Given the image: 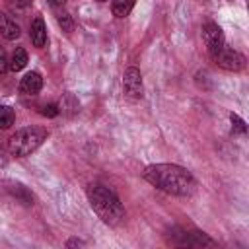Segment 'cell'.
<instances>
[{
  "label": "cell",
  "mask_w": 249,
  "mask_h": 249,
  "mask_svg": "<svg viewBox=\"0 0 249 249\" xmlns=\"http://www.w3.org/2000/svg\"><path fill=\"white\" fill-rule=\"evenodd\" d=\"M39 113H41L43 117H56V115H58V105H54V103H45V105L39 107Z\"/></svg>",
  "instance_id": "ac0fdd59"
},
{
  "label": "cell",
  "mask_w": 249,
  "mask_h": 249,
  "mask_svg": "<svg viewBox=\"0 0 249 249\" xmlns=\"http://www.w3.org/2000/svg\"><path fill=\"white\" fill-rule=\"evenodd\" d=\"M6 163H8V156H6L4 148L0 146V167H2V165H6Z\"/></svg>",
  "instance_id": "44dd1931"
},
{
  "label": "cell",
  "mask_w": 249,
  "mask_h": 249,
  "mask_svg": "<svg viewBox=\"0 0 249 249\" xmlns=\"http://www.w3.org/2000/svg\"><path fill=\"white\" fill-rule=\"evenodd\" d=\"M132 6H134V0H113V16L124 18L130 14Z\"/></svg>",
  "instance_id": "5bb4252c"
},
{
  "label": "cell",
  "mask_w": 249,
  "mask_h": 249,
  "mask_svg": "<svg viewBox=\"0 0 249 249\" xmlns=\"http://www.w3.org/2000/svg\"><path fill=\"white\" fill-rule=\"evenodd\" d=\"M86 243L82 241V239H68L66 241V247H84Z\"/></svg>",
  "instance_id": "ffe728a7"
},
{
  "label": "cell",
  "mask_w": 249,
  "mask_h": 249,
  "mask_svg": "<svg viewBox=\"0 0 249 249\" xmlns=\"http://www.w3.org/2000/svg\"><path fill=\"white\" fill-rule=\"evenodd\" d=\"M14 121H16L14 109H12V107H6V105H0V128H2V130L10 128V126L14 124Z\"/></svg>",
  "instance_id": "9a60e30c"
},
{
  "label": "cell",
  "mask_w": 249,
  "mask_h": 249,
  "mask_svg": "<svg viewBox=\"0 0 249 249\" xmlns=\"http://www.w3.org/2000/svg\"><path fill=\"white\" fill-rule=\"evenodd\" d=\"M12 6H27V2L29 0H8Z\"/></svg>",
  "instance_id": "7402d4cb"
},
{
  "label": "cell",
  "mask_w": 249,
  "mask_h": 249,
  "mask_svg": "<svg viewBox=\"0 0 249 249\" xmlns=\"http://www.w3.org/2000/svg\"><path fill=\"white\" fill-rule=\"evenodd\" d=\"M88 198H89V204L95 210V214L105 224L117 226V224L123 222V218H124V206L121 204L119 196L111 189H107V187H103L99 183L89 185L88 187Z\"/></svg>",
  "instance_id": "7a4b0ae2"
},
{
  "label": "cell",
  "mask_w": 249,
  "mask_h": 249,
  "mask_svg": "<svg viewBox=\"0 0 249 249\" xmlns=\"http://www.w3.org/2000/svg\"><path fill=\"white\" fill-rule=\"evenodd\" d=\"M25 64H27V53H25V49L18 47V49L12 53V58H10V70L18 72V70H21Z\"/></svg>",
  "instance_id": "8fae6325"
},
{
  "label": "cell",
  "mask_w": 249,
  "mask_h": 249,
  "mask_svg": "<svg viewBox=\"0 0 249 249\" xmlns=\"http://www.w3.org/2000/svg\"><path fill=\"white\" fill-rule=\"evenodd\" d=\"M202 39H204V45H206L210 56L218 54L222 51V47H226V39H224L220 25H216L212 21H206L202 25Z\"/></svg>",
  "instance_id": "277c9868"
},
{
  "label": "cell",
  "mask_w": 249,
  "mask_h": 249,
  "mask_svg": "<svg viewBox=\"0 0 249 249\" xmlns=\"http://www.w3.org/2000/svg\"><path fill=\"white\" fill-rule=\"evenodd\" d=\"M230 121H231V128H233V132H237V134H245L247 126H245V123H243L235 113L230 115Z\"/></svg>",
  "instance_id": "e0dca14e"
},
{
  "label": "cell",
  "mask_w": 249,
  "mask_h": 249,
  "mask_svg": "<svg viewBox=\"0 0 249 249\" xmlns=\"http://www.w3.org/2000/svg\"><path fill=\"white\" fill-rule=\"evenodd\" d=\"M43 88V78L39 72H27L19 82V91L23 95H35Z\"/></svg>",
  "instance_id": "52a82bcc"
},
{
  "label": "cell",
  "mask_w": 249,
  "mask_h": 249,
  "mask_svg": "<svg viewBox=\"0 0 249 249\" xmlns=\"http://www.w3.org/2000/svg\"><path fill=\"white\" fill-rule=\"evenodd\" d=\"M29 35H31V41H33V45L35 47H45V43H47V27H45V21H43V18H35L33 21H31V27H29Z\"/></svg>",
  "instance_id": "ba28073f"
},
{
  "label": "cell",
  "mask_w": 249,
  "mask_h": 249,
  "mask_svg": "<svg viewBox=\"0 0 249 249\" xmlns=\"http://www.w3.org/2000/svg\"><path fill=\"white\" fill-rule=\"evenodd\" d=\"M45 138H47V130L45 128L27 126V128H21L16 134H12V138L8 140V150L16 158H25L31 152H35L43 144Z\"/></svg>",
  "instance_id": "3957f363"
},
{
  "label": "cell",
  "mask_w": 249,
  "mask_h": 249,
  "mask_svg": "<svg viewBox=\"0 0 249 249\" xmlns=\"http://www.w3.org/2000/svg\"><path fill=\"white\" fill-rule=\"evenodd\" d=\"M49 4H53V6H64L66 0H49Z\"/></svg>",
  "instance_id": "603a6c76"
},
{
  "label": "cell",
  "mask_w": 249,
  "mask_h": 249,
  "mask_svg": "<svg viewBox=\"0 0 249 249\" xmlns=\"http://www.w3.org/2000/svg\"><path fill=\"white\" fill-rule=\"evenodd\" d=\"M8 68H10V60L6 56V51L0 47V74H4Z\"/></svg>",
  "instance_id": "d6986e66"
},
{
  "label": "cell",
  "mask_w": 249,
  "mask_h": 249,
  "mask_svg": "<svg viewBox=\"0 0 249 249\" xmlns=\"http://www.w3.org/2000/svg\"><path fill=\"white\" fill-rule=\"evenodd\" d=\"M142 177L156 189L175 196H189L196 187L193 173L177 163H152L142 171Z\"/></svg>",
  "instance_id": "6da1fadb"
},
{
  "label": "cell",
  "mask_w": 249,
  "mask_h": 249,
  "mask_svg": "<svg viewBox=\"0 0 249 249\" xmlns=\"http://www.w3.org/2000/svg\"><path fill=\"white\" fill-rule=\"evenodd\" d=\"M123 89H124V95L130 97V99H140L142 97V74L138 68L130 66L124 70V78H123Z\"/></svg>",
  "instance_id": "8992f818"
},
{
  "label": "cell",
  "mask_w": 249,
  "mask_h": 249,
  "mask_svg": "<svg viewBox=\"0 0 249 249\" xmlns=\"http://www.w3.org/2000/svg\"><path fill=\"white\" fill-rule=\"evenodd\" d=\"M8 189H10V193H12L16 198H19L25 206L33 204V195H31L23 185H18V183H16V185H12V187H8Z\"/></svg>",
  "instance_id": "4fadbf2b"
},
{
  "label": "cell",
  "mask_w": 249,
  "mask_h": 249,
  "mask_svg": "<svg viewBox=\"0 0 249 249\" xmlns=\"http://www.w3.org/2000/svg\"><path fill=\"white\" fill-rule=\"evenodd\" d=\"M56 21H58V25L62 27V31H72V18H70V14L68 12H64V10H58L56 12Z\"/></svg>",
  "instance_id": "2e32d148"
},
{
  "label": "cell",
  "mask_w": 249,
  "mask_h": 249,
  "mask_svg": "<svg viewBox=\"0 0 249 249\" xmlns=\"http://www.w3.org/2000/svg\"><path fill=\"white\" fill-rule=\"evenodd\" d=\"M181 237H183V239L177 241V245H193V247L214 245V241H212L204 231H183Z\"/></svg>",
  "instance_id": "9c48e42d"
},
{
  "label": "cell",
  "mask_w": 249,
  "mask_h": 249,
  "mask_svg": "<svg viewBox=\"0 0 249 249\" xmlns=\"http://www.w3.org/2000/svg\"><path fill=\"white\" fill-rule=\"evenodd\" d=\"M97 2H105V0H97Z\"/></svg>",
  "instance_id": "cb8c5ba5"
},
{
  "label": "cell",
  "mask_w": 249,
  "mask_h": 249,
  "mask_svg": "<svg viewBox=\"0 0 249 249\" xmlns=\"http://www.w3.org/2000/svg\"><path fill=\"white\" fill-rule=\"evenodd\" d=\"M212 60H214L220 68H224V70H233V72H237V70H241V68L245 66V56H243L241 53L233 51V49H228V47H222V51H220L218 54H214Z\"/></svg>",
  "instance_id": "5b68a950"
},
{
  "label": "cell",
  "mask_w": 249,
  "mask_h": 249,
  "mask_svg": "<svg viewBox=\"0 0 249 249\" xmlns=\"http://www.w3.org/2000/svg\"><path fill=\"white\" fill-rule=\"evenodd\" d=\"M0 35L8 41H14L19 37V25L4 12H0Z\"/></svg>",
  "instance_id": "30bf717a"
},
{
  "label": "cell",
  "mask_w": 249,
  "mask_h": 249,
  "mask_svg": "<svg viewBox=\"0 0 249 249\" xmlns=\"http://www.w3.org/2000/svg\"><path fill=\"white\" fill-rule=\"evenodd\" d=\"M78 111V101L74 99L72 93H64L60 103H58V113H64V115H72Z\"/></svg>",
  "instance_id": "7c38bea8"
}]
</instances>
